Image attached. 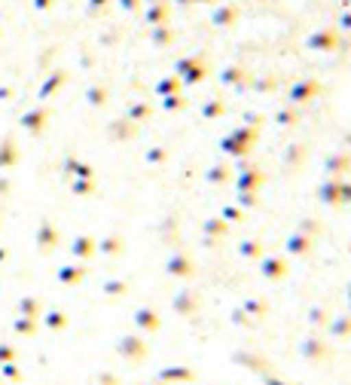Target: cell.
<instances>
[{
	"instance_id": "cell-2",
	"label": "cell",
	"mask_w": 351,
	"mask_h": 385,
	"mask_svg": "<svg viewBox=\"0 0 351 385\" xmlns=\"http://www.w3.org/2000/svg\"><path fill=\"white\" fill-rule=\"evenodd\" d=\"M266 385H287V382H281V380H266Z\"/></svg>"
},
{
	"instance_id": "cell-1",
	"label": "cell",
	"mask_w": 351,
	"mask_h": 385,
	"mask_svg": "<svg viewBox=\"0 0 351 385\" xmlns=\"http://www.w3.org/2000/svg\"><path fill=\"white\" fill-rule=\"evenodd\" d=\"M159 380H165V382H190L193 373L186 367H168V370H162L159 373Z\"/></svg>"
}]
</instances>
